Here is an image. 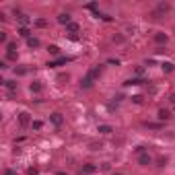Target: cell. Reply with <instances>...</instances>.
<instances>
[{
    "instance_id": "cell-23",
    "label": "cell",
    "mask_w": 175,
    "mask_h": 175,
    "mask_svg": "<svg viewBox=\"0 0 175 175\" xmlns=\"http://www.w3.org/2000/svg\"><path fill=\"white\" fill-rule=\"evenodd\" d=\"M6 58H8V60H17L19 54H17V52H6Z\"/></svg>"
},
{
    "instance_id": "cell-14",
    "label": "cell",
    "mask_w": 175,
    "mask_h": 175,
    "mask_svg": "<svg viewBox=\"0 0 175 175\" xmlns=\"http://www.w3.org/2000/svg\"><path fill=\"white\" fill-rule=\"evenodd\" d=\"M19 35H21V37H27V39L31 37V33H29L27 27H21V29H19Z\"/></svg>"
},
{
    "instance_id": "cell-12",
    "label": "cell",
    "mask_w": 175,
    "mask_h": 175,
    "mask_svg": "<svg viewBox=\"0 0 175 175\" xmlns=\"http://www.w3.org/2000/svg\"><path fill=\"white\" fill-rule=\"evenodd\" d=\"M64 62H68V58H58L56 62H50L47 66H50V68H56V66H60V64H64Z\"/></svg>"
},
{
    "instance_id": "cell-22",
    "label": "cell",
    "mask_w": 175,
    "mask_h": 175,
    "mask_svg": "<svg viewBox=\"0 0 175 175\" xmlns=\"http://www.w3.org/2000/svg\"><path fill=\"white\" fill-rule=\"evenodd\" d=\"M47 21L46 19H35V27H46Z\"/></svg>"
},
{
    "instance_id": "cell-3",
    "label": "cell",
    "mask_w": 175,
    "mask_h": 175,
    "mask_svg": "<svg viewBox=\"0 0 175 175\" xmlns=\"http://www.w3.org/2000/svg\"><path fill=\"white\" fill-rule=\"evenodd\" d=\"M58 23H60V25H70V23H72V21H70V14L68 13L58 14Z\"/></svg>"
},
{
    "instance_id": "cell-4",
    "label": "cell",
    "mask_w": 175,
    "mask_h": 175,
    "mask_svg": "<svg viewBox=\"0 0 175 175\" xmlns=\"http://www.w3.org/2000/svg\"><path fill=\"white\" fill-rule=\"evenodd\" d=\"M155 41H157V43H167V41H169V35L163 33V31H159V33L155 35Z\"/></svg>"
},
{
    "instance_id": "cell-2",
    "label": "cell",
    "mask_w": 175,
    "mask_h": 175,
    "mask_svg": "<svg viewBox=\"0 0 175 175\" xmlns=\"http://www.w3.org/2000/svg\"><path fill=\"white\" fill-rule=\"evenodd\" d=\"M50 120H52V124H54V126H62V124H64V117H62V113H58V111L50 115Z\"/></svg>"
},
{
    "instance_id": "cell-27",
    "label": "cell",
    "mask_w": 175,
    "mask_h": 175,
    "mask_svg": "<svg viewBox=\"0 0 175 175\" xmlns=\"http://www.w3.org/2000/svg\"><path fill=\"white\" fill-rule=\"evenodd\" d=\"M56 175H68V173H64V171H60V173H56Z\"/></svg>"
},
{
    "instance_id": "cell-7",
    "label": "cell",
    "mask_w": 175,
    "mask_h": 175,
    "mask_svg": "<svg viewBox=\"0 0 175 175\" xmlns=\"http://www.w3.org/2000/svg\"><path fill=\"white\" fill-rule=\"evenodd\" d=\"M161 68H163V72H173V70H175V64H171V62H163Z\"/></svg>"
},
{
    "instance_id": "cell-26",
    "label": "cell",
    "mask_w": 175,
    "mask_h": 175,
    "mask_svg": "<svg viewBox=\"0 0 175 175\" xmlns=\"http://www.w3.org/2000/svg\"><path fill=\"white\" fill-rule=\"evenodd\" d=\"M4 175H17V173H14L13 169H6V171H4Z\"/></svg>"
},
{
    "instance_id": "cell-25",
    "label": "cell",
    "mask_w": 175,
    "mask_h": 175,
    "mask_svg": "<svg viewBox=\"0 0 175 175\" xmlns=\"http://www.w3.org/2000/svg\"><path fill=\"white\" fill-rule=\"evenodd\" d=\"M0 41H2V43L6 41V33H4V31H0Z\"/></svg>"
},
{
    "instance_id": "cell-24",
    "label": "cell",
    "mask_w": 175,
    "mask_h": 175,
    "mask_svg": "<svg viewBox=\"0 0 175 175\" xmlns=\"http://www.w3.org/2000/svg\"><path fill=\"white\" fill-rule=\"evenodd\" d=\"M6 52H17V46L14 43H6Z\"/></svg>"
},
{
    "instance_id": "cell-16",
    "label": "cell",
    "mask_w": 175,
    "mask_h": 175,
    "mask_svg": "<svg viewBox=\"0 0 175 175\" xmlns=\"http://www.w3.org/2000/svg\"><path fill=\"white\" fill-rule=\"evenodd\" d=\"M66 31H70V33H76V31H78V25H76V23H70V25H66Z\"/></svg>"
},
{
    "instance_id": "cell-1",
    "label": "cell",
    "mask_w": 175,
    "mask_h": 175,
    "mask_svg": "<svg viewBox=\"0 0 175 175\" xmlns=\"http://www.w3.org/2000/svg\"><path fill=\"white\" fill-rule=\"evenodd\" d=\"M150 163H153V157L148 155V153H144V155L138 157V165H142V167H148Z\"/></svg>"
},
{
    "instance_id": "cell-15",
    "label": "cell",
    "mask_w": 175,
    "mask_h": 175,
    "mask_svg": "<svg viewBox=\"0 0 175 175\" xmlns=\"http://www.w3.org/2000/svg\"><path fill=\"white\" fill-rule=\"evenodd\" d=\"M47 52H50L52 56H58V54H60V47H58V46H50V47H47Z\"/></svg>"
},
{
    "instance_id": "cell-21",
    "label": "cell",
    "mask_w": 175,
    "mask_h": 175,
    "mask_svg": "<svg viewBox=\"0 0 175 175\" xmlns=\"http://www.w3.org/2000/svg\"><path fill=\"white\" fill-rule=\"evenodd\" d=\"M4 85H6L8 91H14V89H17V82L14 81H4Z\"/></svg>"
},
{
    "instance_id": "cell-13",
    "label": "cell",
    "mask_w": 175,
    "mask_h": 175,
    "mask_svg": "<svg viewBox=\"0 0 175 175\" xmlns=\"http://www.w3.org/2000/svg\"><path fill=\"white\" fill-rule=\"evenodd\" d=\"M169 117H171V113L167 109H159V120H169Z\"/></svg>"
},
{
    "instance_id": "cell-28",
    "label": "cell",
    "mask_w": 175,
    "mask_h": 175,
    "mask_svg": "<svg viewBox=\"0 0 175 175\" xmlns=\"http://www.w3.org/2000/svg\"><path fill=\"white\" fill-rule=\"evenodd\" d=\"M113 175H121V173H113Z\"/></svg>"
},
{
    "instance_id": "cell-5",
    "label": "cell",
    "mask_w": 175,
    "mask_h": 175,
    "mask_svg": "<svg viewBox=\"0 0 175 175\" xmlns=\"http://www.w3.org/2000/svg\"><path fill=\"white\" fill-rule=\"evenodd\" d=\"M89 76H91V78H99V76H101V66H93L91 68V70H89Z\"/></svg>"
},
{
    "instance_id": "cell-19",
    "label": "cell",
    "mask_w": 175,
    "mask_h": 175,
    "mask_svg": "<svg viewBox=\"0 0 175 175\" xmlns=\"http://www.w3.org/2000/svg\"><path fill=\"white\" fill-rule=\"evenodd\" d=\"M82 171H85V173H95V171H97V167H95V165H85V167H82Z\"/></svg>"
},
{
    "instance_id": "cell-8",
    "label": "cell",
    "mask_w": 175,
    "mask_h": 175,
    "mask_svg": "<svg viewBox=\"0 0 175 175\" xmlns=\"http://www.w3.org/2000/svg\"><path fill=\"white\" fill-rule=\"evenodd\" d=\"M81 87H85V89H89V87H93V78H91V76H85V78H82L81 81Z\"/></svg>"
},
{
    "instance_id": "cell-18",
    "label": "cell",
    "mask_w": 175,
    "mask_h": 175,
    "mask_svg": "<svg viewBox=\"0 0 175 175\" xmlns=\"http://www.w3.org/2000/svg\"><path fill=\"white\" fill-rule=\"evenodd\" d=\"M169 8H171V4H169V2H161V4H159V10H161V13H167Z\"/></svg>"
},
{
    "instance_id": "cell-20",
    "label": "cell",
    "mask_w": 175,
    "mask_h": 175,
    "mask_svg": "<svg viewBox=\"0 0 175 175\" xmlns=\"http://www.w3.org/2000/svg\"><path fill=\"white\" fill-rule=\"evenodd\" d=\"M19 21L23 23V25H27V23H29V14H25V13H19Z\"/></svg>"
},
{
    "instance_id": "cell-6",
    "label": "cell",
    "mask_w": 175,
    "mask_h": 175,
    "mask_svg": "<svg viewBox=\"0 0 175 175\" xmlns=\"http://www.w3.org/2000/svg\"><path fill=\"white\" fill-rule=\"evenodd\" d=\"M111 132H113V128H111V126H107V124H101V126H99V134L107 136V134H111Z\"/></svg>"
},
{
    "instance_id": "cell-10",
    "label": "cell",
    "mask_w": 175,
    "mask_h": 175,
    "mask_svg": "<svg viewBox=\"0 0 175 175\" xmlns=\"http://www.w3.org/2000/svg\"><path fill=\"white\" fill-rule=\"evenodd\" d=\"M19 121H21V126H27L29 124V113L27 111H23V113L19 115Z\"/></svg>"
},
{
    "instance_id": "cell-17",
    "label": "cell",
    "mask_w": 175,
    "mask_h": 175,
    "mask_svg": "<svg viewBox=\"0 0 175 175\" xmlns=\"http://www.w3.org/2000/svg\"><path fill=\"white\" fill-rule=\"evenodd\" d=\"M31 128H33V130H41V128H43V121H39V120L31 121Z\"/></svg>"
},
{
    "instance_id": "cell-11",
    "label": "cell",
    "mask_w": 175,
    "mask_h": 175,
    "mask_svg": "<svg viewBox=\"0 0 175 175\" xmlns=\"http://www.w3.org/2000/svg\"><path fill=\"white\" fill-rule=\"evenodd\" d=\"M29 89H31V93H39V91H41V82L33 81L31 85H29Z\"/></svg>"
},
{
    "instance_id": "cell-9",
    "label": "cell",
    "mask_w": 175,
    "mask_h": 175,
    "mask_svg": "<svg viewBox=\"0 0 175 175\" xmlns=\"http://www.w3.org/2000/svg\"><path fill=\"white\" fill-rule=\"evenodd\" d=\"M27 46H29V47H39L41 41L37 39V37H29V39H27Z\"/></svg>"
}]
</instances>
